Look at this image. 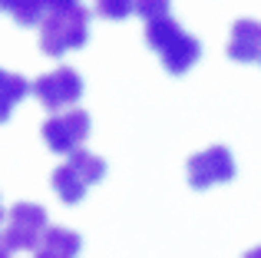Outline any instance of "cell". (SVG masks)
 <instances>
[{
	"label": "cell",
	"mask_w": 261,
	"mask_h": 258,
	"mask_svg": "<svg viewBox=\"0 0 261 258\" xmlns=\"http://www.w3.org/2000/svg\"><path fill=\"white\" fill-rule=\"evenodd\" d=\"M89 40V10L80 4L53 7L40 20V50L46 57H63L70 50H80Z\"/></svg>",
	"instance_id": "cell-1"
},
{
	"label": "cell",
	"mask_w": 261,
	"mask_h": 258,
	"mask_svg": "<svg viewBox=\"0 0 261 258\" xmlns=\"http://www.w3.org/2000/svg\"><path fill=\"white\" fill-rule=\"evenodd\" d=\"M40 133H43L46 149H53V152H60V156H70L83 146L86 136H89V113L86 110L57 113V116H50L43 123Z\"/></svg>",
	"instance_id": "cell-5"
},
{
	"label": "cell",
	"mask_w": 261,
	"mask_h": 258,
	"mask_svg": "<svg viewBox=\"0 0 261 258\" xmlns=\"http://www.w3.org/2000/svg\"><path fill=\"white\" fill-rule=\"evenodd\" d=\"M172 0H133V13H139L142 20H155V17H169Z\"/></svg>",
	"instance_id": "cell-14"
},
{
	"label": "cell",
	"mask_w": 261,
	"mask_h": 258,
	"mask_svg": "<svg viewBox=\"0 0 261 258\" xmlns=\"http://www.w3.org/2000/svg\"><path fill=\"white\" fill-rule=\"evenodd\" d=\"M33 258H73V255H66V252H57V248H46V245H40Z\"/></svg>",
	"instance_id": "cell-15"
},
{
	"label": "cell",
	"mask_w": 261,
	"mask_h": 258,
	"mask_svg": "<svg viewBox=\"0 0 261 258\" xmlns=\"http://www.w3.org/2000/svg\"><path fill=\"white\" fill-rule=\"evenodd\" d=\"M0 222H4V205H0Z\"/></svg>",
	"instance_id": "cell-20"
},
{
	"label": "cell",
	"mask_w": 261,
	"mask_h": 258,
	"mask_svg": "<svg viewBox=\"0 0 261 258\" xmlns=\"http://www.w3.org/2000/svg\"><path fill=\"white\" fill-rule=\"evenodd\" d=\"M146 43L162 57V66L169 73H189L202 57V43L182 30L172 17H155L146 20Z\"/></svg>",
	"instance_id": "cell-2"
},
{
	"label": "cell",
	"mask_w": 261,
	"mask_h": 258,
	"mask_svg": "<svg viewBox=\"0 0 261 258\" xmlns=\"http://www.w3.org/2000/svg\"><path fill=\"white\" fill-rule=\"evenodd\" d=\"M46 232V209L37 202H17L7 215L4 242L10 252H37Z\"/></svg>",
	"instance_id": "cell-3"
},
{
	"label": "cell",
	"mask_w": 261,
	"mask_h": 258,
	"mask_svg": "<svg viewBox=\"0 0 261 258\" xmlns=\"http://www.w3.org/2000/svg\"><path fill=\"white\" fill-rule=\"evenodd\" d=\"M50 182H53L57 195L66 202V205H76V202H83V195H86V189H89V182L70 166V162H63V166L53 169V179H50Z\"/></svg>",
	"instance_id": "cell-8"
},
{
	"label": "cell",
	"mask_w": 261,
	"mask_h": 258,
	"mask_svg": "<svg viewBox=\"0 0 261 258\" xmlns=\"http://www.w3.org/2000/svg\"><path fill=\"white\" fill-rule=\"evenodd\" d=\"M231 179H235V159L225 146H208L189 159V186L198 189V192Z\"/></svg>",
	"instance_id": "cell-6"
},
{
	"label": "cell",
	"mask_w": 261,
	"mask_h": 258,
	"mask_svg": "<svg viewBox=\"0 0 261 258\" xmlns=\"http://www.w3.org/2000/svg\"><path fill=\"white\" fill-rule=\"evenodd\" d=\"M0 258H10V248H7V242H4V235H0Z\"/></svg>",
	"instance_id": "cell-18"
},
{
	"label": "cell",
	"mask_w": 261,
	"mask_h": 258,
	"mask_svg": "<svg viewBox=\"0 0 261 258\" xmlns=\"http://www.w3.org/2000/svg\"><path fill=\"white\" fill-rule=\"evenodd\" d=\"M46 10H50V7H46L43 0H17V7H13L10 13L20 27H37L40 20L46 17Z\"/></svg>",
	"instance_id": "cell-12"
},
{
	"label": "cell",
	"mask_w": 261,
	"mask_h": 258,
	"mask_svg": "<svg viewBox=\"0 0 261 258\" xmlns=\"http://www.w3.org/2000/svg\"><path fill=\"white\" fill-rule=\"evenodd\" d=\"M13 7H17V0H0V10H7V13H10Z\"/></svg>",
	"instance_id": "cell-17"
},
{
	"label": "cell",
	"mask_w": 261,
	"mask_h": 258,
	"mask_svg": "<svg viewBox=\"0 0 261 258\" xmlns=\"http://www.w3.org/2000/svg\"><path fill=\"white\" fill-rule=\"evenodd\" d=\"M70 166L76 169L80 175L89 182V186H96V182L106 175V162L99 159V156H93V152H86V149H76V152H70Z\"/></svg>",
	"instance_id": "cell-11"
},
{
	"label": "cell",
	"mask_w": 261,
	"mask_h": 258,
	"mask_svg": "<svg viewBox=\"0 0 261 258\" xmlns=\"http://www.w3.org/2000/svg\"><path fill=\"white\" fill-rule=\"evenodd\" d=\"M30 93V83H27L20 73H10V70H0V123H7L13 113V106Z\"/></svg>",
	"instance_id": "cell-9"
},
{
	"label": "cell",
	"mask_w": 261,
	"mask_h": 258,
	"mask_svg": "<svg viewBox=\"0 0 261 258\" xmlns=\"http://www.w3.org/2000/svg\"><path fill=\"white\" fill-rule=\"evenodd\" d=\"M30 93L46 110H66L83 96V76L73 66H57L53 73H43L30 83Z\"/></svg>",
	"instance_id": "cell-4"
},
{
	"label": "cell",
	"mask_w": 261,
	"mask_h": 258,
	"mask_svg": "<svg viewBox=\"0 0 261 258\" xmlns=\"http://www.w3.org/2000/svg\"><path fill=\"white\" fill-rule=\"evenodd\" d=\"M245 258H261V245H255L251 252H245Z\"/></svg>",
	"instance_id": "cell-19"
},
{
	"label": "cell",
	"mask_w": 261,
	"mask_h": 258,
	"mask_svg": "<svg viewBox=\"0 0 261 258\" xmlns=\"http://www.w3.org/2000/svg\"><path fill=\"white\" fill-rule=\"evenodd\" d=\"M228 57L238 60V63H255V60H261V20L242 17V20L231 23Z\"/></svg>",
	"instance_id": "cell-7"
},
{
	"label": "cell",
	"mask_w": 261,
	"mask_h": 258,
	"mask_svg": "<svg viewBox=\"0 0 261 258\" xmlns=\"http://www.w3.org/2000/svg\"><path fill=\"white\" fill-rule=\"evenodd\" d=\"M96 13L106 20H126L133 13V0H96Z\"/></svg>",
	"instance_id": "cell-13"
},
{
	"label": "cell",
	"mask_w": 261,
	"mask_h": 258,
	"mask_svg": "<svg viewBox=\"0 0 261 258\" xmlns=\"http://www.w3.org/2000/svg\"><path fill=\"white\" fill-rule=\"evenodd\" d=\"M43 4L53 10V7H70V4H80V0H43Z\"/></svg>",
	"instance_id": "cell-16"
},
{
	"label": "cell",
	"mask_w": 261,
	"mask_h": 258,
	"mask_svg": "<svg viewBox=\"0 0 261 258\" xmlns=\"http://www.w3.org/2000/svg\"><path fill=\"white\" fill-rule=\"evenodd\" d=\"M40 245L57 248V252H66V255L76 258V252L83 248V239H80V235L73 232V228H63V225H46L43 242H40Z\"/></svg>",
	"instance_id": "cell-10"
}]
</instances>
